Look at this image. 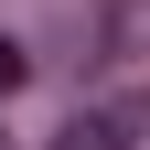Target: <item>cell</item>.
Segmentation results:
<instances>
[{
	"label": "cell",
	"mask_w": 150,
	"mask_h": 150,
	"mask_svg": "<svg viewBox=\"0 0 150 150\" xmlns=\"http://www.w3.org/2000/svg\"><path fill=\"white\" fill-rule=\"evenodd\" d=\"M139 129H150V97H107V107H75L54 150H139Z\"/></svg>",
	"instance_id": "6da1fadb"
},
{
	"label": "cell",
	"mask_w": 150,
	"mask_h": 150,
	"mask_svg": "<svg viewBox=\"0 0 150 150\" xmlns=\"http://www.w3.org/2000/svg\"><path fill=\"white\" fill-rule=\"evenodd\" d=\"M11 86H22V43L0 32V97H11Z\"/></svg>",
	"instance_id": "7a4b0ae2"
}]
</instances>
